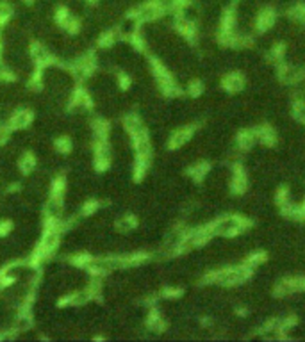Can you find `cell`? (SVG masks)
I'll use <instances>...</instances> for the list:
<instances>
[{"label":"cell","instance_id":"cell-1","mask_svg":"<svg viewBox=\"0 0 305 342\" xmlns=\"http://www.w3.org/2000/svg\"><path fill=\"white\" fill-rule=\"evenodd\" d=\"M29 61L32 63V66L36 68H41V70H47V68H52V66H57V59L55 55L50 52L43 43H32L29 47Z\"/></svg>","mask_w":305,"mask_h":342},{"label":"cell","instance_id":"cell-2","mask_svg":"<svg viewBox=\"0 0 305 342\" xmlns=\"http://www.w3.org/2000/svg\"><path fill=\"white\" fill-rule=\"evenodd\" d=\"M93 164L97 171H107L113 164V148L109 141L93 143Z\"/></svg>","mask_w":305,"mask_h":342},{"label":"cell","instance_id":"cell-3","mask_svg":"<svg viewBox=\"0 0 305 342\" xmlns=\"http://www.w3.org/2000/svg\"><path fill=\"white\" fill-rule=\"evenodd\" d=\"M55 22L61 29L68 34H77L80 30V20L68 9V7H57L55 9Z\"/></svg>","mask_w":305,"mask_h":342},{"label":"cell","instance_id":"cell-4","mask_svg":"<svg viewBox=\"0 0 305 342\" xmlns=\"http://www.w3.org/2000/svg\"><path fill=\"white\" fill-rule=\"evenodd\" d=\"M68 107L74 111H89L93 107V98L84 88H75L68 97Z\"/></svg>","mask_w":305,"mask_h":342},{"label":"cell","instance_id":"cell-5","mask_svg":"<svg viewBox=\"0 0 305 342\" xmlns=\"http://www.w3.org/2000/svg\"><path fill=\"white\" fill-rule=\"evenodd\" d=\"M32 120H34L32 111H29V109H16L15 113L9 116V120H7V125H9L11 130L20 132V130H25V128L30 127Z\"/></svg>","mask_w":305,"mask_h":342},{"label":"cell","instance_id":"cell-6","mask_svg":"<svg viewBox=\"0 0 305 342\" xmlns=\"http://www.w3.org/2000/svg\"><path fill=\"white\" fill-rule=\"evenodd\" d=\"M136 18H138L139 24H150L153 20H157L159 16L163 15V11L159 9L155 2H145V4L138 5L132 13Z\"/></svg>","mask_w":305,"mask_h":342},{"label":"cell","instance_id":"cell-7","mask_svg":"<svg viewBox=\"0 0 305 342\" xmlns=\"http://www.w3.org/2000/svg\"><path fill=\"white\" fill-rule=\"evenodd\" d=\"M123 128H125V132L128 134L130 139H138V137L145 136L147 132V128L143 125V120L138 116V114H127V116L123 118Z\"/></svg>","mask_w":305,"mask_h":342},{"label":"cell","instance_id":"cell-8","mask_svg":"<svg viewBox=\"0 0 305 342\" xmlns=\"http://www.w3.org/2000/svg\"><path fill=\"white\" fill-rule=\"evenodd\" d=\"M139 22H138V18L134 15H128V16H125V18L122 20L118 24V29H116V34H118V38H122V39H130L132 38L136 32H139Z\"/></svg>","mask_w":305,"mask_h":342},{"label":"cell","instance_id":"cell-9","mask_svg":"<svg viewBox=\"0 0 305 342\" xmlns=\"http://www.w3.org/2000/svg\"><path fill=\"white\" fill-rule=\"evenodd\" d=\"M191 136H193V127L177 128V130H175V132L170 136V139H168V147L172 148V150L184 147V145H186V143L191 139Z\"/></svg>","mask_w":305,"mask_h":342},{"label":"cell","instance_id":"cell-10","mask_svg":"<svg viewBox=\"0 0 305 342\" xmlns=\"http://www.w3.org/2000/svg\"><path fill=\"white\" fill-rule=\"evenodd\" d=\"M16 166H18V171H20L22 175H30V173L36 170V166H38L36 155L32 152H24L20 157H18Z\"/></svg>","mask_w":305,"mask_h":342},{"label":"cell","instance_id":"cell-11","mask_svg":"<svg viewBox=\"0 0 305 342\" xmlns=\"http://www.w3.org/2000/svg\"><path fill=\"white\" fill-rule=\"evenodd\" d=\"M275 20H277V15H275V11L271 9V7H266V9H262L261 13H259V16H257V22H255L257 30H259V32H266L268 29H271V27H273Z\"/></svg>","mask_w":305,"mask_h":342},{"label":"cell","instance_id":"cell-12","mask_svg":"<svg viewBox=\"0 0 305 342\" xmlns=\"http://www.w3.org/2000/svg\"><path fill=\"white\" fill-rule=\"evenodd\" d=\"M116 230L122 232V234H128V232H134V230L138 228V218L132 214H123L120 216L116 223H114Z\"/></svg>","mask_w":305,"mask_h":342},{"label":"cell","instance_id":"cell-13","mask_svg":"<svg viewBox=\"0 0 305 342\" xmlns=\"http://www.w3.org/2000/svg\"><path fill=\"white\" fill-rule=\"evenodd\" d=\"M66 187H68L66 178H64L63 175H57L54 180H52V184H50V196H55V198L64 200V196H66Z\"/></svg>","mask_w":305,"mask_h":342},{"label":"cell","instance_id":"cell-14","mask_svg":"<svg viewBox=\"0 0 305 342\" xmlns=\"http://www.w3.org/2000/svg\"><path fill=\"white\" fill-rule=\"evenodd\" d=\"M147 328L150 332H163L166 328V323H164V319L161 318V314L157 310H150L147 318Z\"/></svg>","mask_w":305,"mask_h":342},{"label":"cell","instance_id":"cell-15","mask_svg":"<svg viewBox=\"0 0 305 342\" xmlns=\"http://www.w3.org/2000/svg\"><path fill=\"white\" fill-rule=\"evenodd\" d=\"M222 84L223 89H227V91H239L243 88L245 80H243V77L239 73H229L227 77H223Z\"/></svg>","mask_w":305,"mask_h":342},{"label":"cell","instance_id":"cell-16","mask_svg":"<svg viewBox=\"0 0 305 342\" xmlns=\"http://www.w3.org/2000/svg\"><path fill=\"white\" fill-rule=\"evenodd\" d=\"M246 189V175L245 171L241 170V166L234 168V182H232V191L234 193H245Z\"/></svg>","mask_w":305,"mask_h":342},{"label":"cell","instance_id":"cell-17","mask_svg":"<svg viewBox=\"0 0 305 342\" xmlns=\"http://www.w3.org/2000/svg\"><path fill=\"white\" fill-rule=\"evenodd\" d=\"M54 148L55 152L61 153V155H68L72 152V148H74V143H72V139L68 136H59L54 141Z\"/></svg>","mask_w":305,"mask_h":342},{"label":"cell","instance_id":"cell-18","mask_svg":"<svg viewBox=\"0 0 305 342\" xmlns=\"http://www.w3.org/2000/svg\"><path fill=\"white\" fill-rule=\"evenodd\" d=\"M116 38H118L116 30H103L99 36V47L100 49H111L116 43Z\"/></svg>","mask_w":305,"mask_h":342},{"label":"cell","instance_id":"cell-19","mask_svg":"<svg viewBox=\"0 0 305 342\" xmlns=\"http://www.w3.org/2000/svg\"><path fill=\"white\" fill-rule=\"evenodd\" d=\"M13 5L9 2H5V0H0V27H4L11 18H13Z\"/></svg>","mask_w":305,"mask_h":342},{"label":"cell","instance_id":"cell-20","mask_svg":"<svg viewBox=\"0 0 305 342\" xmlns=\"http://www.w3.org/2000/svg\"><path fill=\"white\" fill-rule=\"evenodd\" d=\"M207 171H209V164H207V162H197L195 166L189 168V175H191L197 182H200L203 176L207 175Z\"/></svg>","mask_w":305,"mask_h":342},{"label":"cell","instance_id":"cell-21","mask_svg":"<svg viewBox=\"0 0 305 342\" xmlns=\"http://www.w3.org/2000/svg\"><path fill=\"white\" fill-rule=\"evenodd\" d=\"M99 209H100V201L99 200H88V201H84V203H82L79 214L84 216V218H89V216H93Z\"/></svg>","mask_w":305,"mask_h":342},{"label":"cell","instance_id":"cell-22","mask_svg":"<svg viewBox=\"0 0 305 342\" xmlns=\"http://www.w3.org/2000/svg\"><path fill=\"white\" fill-rule=\"evenodd\" d=\"M289 16L293 20H300V22H305V4H295L289 9Z\"/></svg>","mask_w":305,"mask_h":342},{"label":"cell","instance_id":"cell-23","mask_svg":"<svg viewBox=\"0 0 305 342\" xmlns=\"http://www.w3.org/2000/svg\"><path fill=\"white\" fill-rule=\"evenodd\" d=\"M116 84H118V88L120 89H128L130 88V84H132V78H130V75L125 73V72H120V73H116Z\"/></svg>","mask_w":305,"mask_h":342},{"label":"cell","instance_id":"cell-24","mask_svg":"<svg viewBox=\"0 0 305 342\" xmlns=\"http://www.w3.org/2000/svg\"><path fill=\"white\" fill-rule=\"evenodd\" d=\"M155 4H157V7L161 11H172V9H177V5L180 0H153Z\"/></svg>","mask_w":305,"mask_h":342},{"label":"cell","instance_id":"cell-25","mask_svg":"<svg viewBox=\"0 0 305 342\" xmlns=\"http://www.w3.org/2000/svg\"><path fill=\"white\" fill-rule=\"evenodd\" d=\"M11 132H13V130L9 128V125H7V123H2V122H0V147H2V145H5V143L9 141Z\"/></svg>","mask_w":305,"mask_h":342},{"label":"cell","instance_id":"cell-26","mask_svg":"<svg viewBox=\"0 0 305 342\" xmlns=\"http://www.w3.org/2000/svg\"><path fill=\"white\" fill-rule=\"evenodd\" d=\"M187 91H189V95L191 97H200L203 91V84L200 82V80H191L189 82V88H187Z\"/></svg>","mask_w":305,"mask_h":342},{"label":"cell","instance_id":"cell-27","mask_svg":"<svg viewBox=\"0 0 305 342\" xmlns=\"http://www.w3.org/2000/svg\"><path fill=\"white\" fill-rule=\"evenodd\" d=\"M13 232V221L0 220V237H7Z\"/></svg>","mask_w":305,"mask_h":342},{"label":"cell","instance_id":"cell-28","mask_svg":"<svg viewBox=\"0 0 305 342\" xmlns=\"http://www.w3.org/2000/svg\"><path fill=\"white\" fill-rule=\"evenodd\" d=\"M180 294H182V291L177 287H164V291H163V296L166 299H175V298H178Z\"/></svg>","mask_w":305,"mask_h":342},{"label":"cell","instance_id":"cell-29","mask_svg":"<svg viewBox=\"0 0 305 342\" xmlns=\"http://www.w3.org/2000/svg\"><path fill=\"white\" fill-rule=\"evenodd\" d=\"M84 2H88V4H95V2H99V0H84Z\"/></svg>","mask_w":305,"mask_h":342},{"label":"cell","instance_id":"cell-30","mask_svg":"<svg viewBox=\"0 0 305 342\" xmlns=\"http://www.w3.org/2000/svg\"><path fill=\"white\" fill-rule=\"evenodd\" d=\"M0 55H2V39H0Z\"/></svg>","mask_w":305,"mask_h":342}]
</instances>
